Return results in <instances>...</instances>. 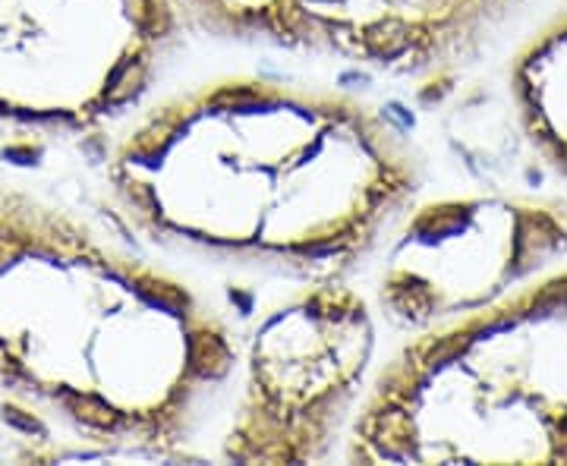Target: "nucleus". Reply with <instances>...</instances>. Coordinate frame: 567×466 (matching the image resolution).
Instances as JSON below:
<instances>
[{
  "label": "nucleus",
  "mask_w": 567,
  "mask_h": 466,
  "mask_svg": "<svg viewBox=\"0 0 567 466\" xmlns=\"http://www.w3.org/2000/svg\"><path fill=\"white\" fill-rule=\"evenodd\" d=\"M104 183L142 246L309 284L372 259L423 174L382 107L244 73L136 114L107 145Z\"/></svg>",
  "instance_id": "1"
},
{
  "label": "nucleus",
  "mask_w": 567,
  "mask_h": 466,
  "mask_svg": "<svg viewBox=\"0 0 567 466\" xmlns=\"http://www.w3.org/2000/svg\"><path fill=\"white\" fill-rule=\"evenodd\" d=\"M140 246L0 180V397L102 454L183 457L244 346Z\"/></svg>",
  "instance_id": "2"
},
{
  "label": "nucleus",
  "mask_w": 567,
  "mask_h": 466,
  "mask_svg": "<svg viewBox=\"0 0 567 466\" xmlns=\"http://www.w3.org/2000/svg\"><path fill=\"white\" fill-rule=\"evenodd\" d=\"M181 32L174 0H0V133L89 136L126 121Z\"/></svg>",
  "instance_id": "3"
},
{
  "label": "nucleus",
  "mask_w": 567,
  "mask_h": 466,
  "mask_svg": "<svg viewBox=\"0 0 567 466\" xmlns=\"http://www.w3.org/2000/svg\"><path fill=\"white\" fill-rule=\"evenodd\" d=\"M224 432L234 464H316L353 423L375 356V315L347 281L297 284L246 338Z\"/></svg>",
  "instance_id": "4"
},
{
  "label": "nucleus",
  "mask_w": 567,
  "mask_h": 466,
  "mask_svg": "<svg viewBox=\"0 0 567 466\" xmlns=\"http://www.w3.org/2000/svg\"><path fill=\"white\" fill-rule=\"evenodd\" d=\"M505 0H174L183 25L391 80H435Z\"/></svg>",
  "instance_id": "5"
},
{
  "label": "nucleus",
  "mask_w": 567,
  "mask_h": 466,
  "mask_svg": "<svg viewBox=\"0 0 567 466\" xmlns=\"http://www.w3.org/2000/svg\"><path fill=\"white\" fill-rule=\"evenodd\" d=\"M61 454V442H54V428L0 397V460L39 464L58 460Z\"/></svg>",
  "instance_id": "6"
}]
</instances>
